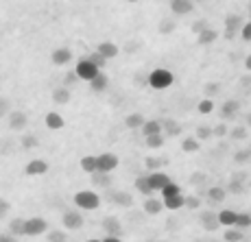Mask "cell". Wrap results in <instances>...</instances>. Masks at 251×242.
<instances>
[{"instance_id": "6da1fadb", "label": "cell", "mask_w": 251, "mask_h": 242, "mask_svg": "<svg viewBox=\"0 0 251 242\" xmlns=\"http://www.w3.org/2000/svg\"><path fill=\"white\" fill-rule=\"evenodd\" d=\"M147 83L151 85L153 90H168L175 83V76H173V72L166 70V68H157V70H153L151 74H149Z\"/></svg>"}, {"instance_id": "7a4b0ae2", "label": "cell", "mask_w": 251, "mask_h": 242, "mask_svg": "<svg viewBox=\"0 0 251 242\" xmlns=\"http://www.w3.org/2000/svg\"><path fill=\"white\" fill-rule=\"evenodd\" d=\"M75 205L79 207V210H85V212H92L96 210V207L100 205V196L96 194V192L92 190H81L75 194Z\"/></svg>"}, {"instance_id": "3957f363", "label": "cell", "mask_w": 251, "mask_h": 242, "mask_svg": "<svg viewBox=\"0 0 251 242\" xmlns=\"http://www.w3.org/2000/svg\"><path fill=\"white\" fill-rule=\"evenodd\" d=\"M118 168V157L114 153H100L96 157V172H105V175H112Z\"/></svg>"}, {"instance_id": "277c9868", "label": "cell", "mask_w": 251, "mask_h": 242, "mask_svg": "<svg viewBox=\"0 0 251 242\" xmlns=\"http://www.w3.org/2000/svg\"><path fill=\"white\" fill-rule=\"evenodd\" d=\"M99 68L96 66H92L88 59H79L76 61V66H75V74H76V79H83V81H92L96 74H99Z\"/></svg>"}, {"instance_id": "5b68a950", "label": "cell", "mask_w": 251, "mask_h": 242, "mask_svg": "<svg viewBox=\"0 0 251 242\" xmlns=\"http://www.w3.org/2000/svg\"><path fill=\"white\" fill-rule=\"evenodd\" d=\"M61 222H64V227L66 229H70V231H76V229H81L83 227V214H81L79 210H68V212H64V218H61Z\"/></svg>"}, {"instance_id": "8992f818", "label": "cell", "mask_w": 251, "mask_h": 242, "mask_svg": "<svg viewBox=\"0 0 251 242\" xmlns=\"http://www.w3.org/2000/svg\"><path fill=\"white\" fill-rule=\"evenodd\" d=\"M46 229H48V222L44 218H40V216L24 220V236H40Z\"/></svg>"}, {"instance_id": "52a82bcc", "label": "cell", "mask_w": 251, "mask_h": 242, "mask_svg": "<svg viewBox=\"0 0 251 242\" xmlns=\"http://www.w3.org/2000/svg\"><path fill=\"white\" fill-rule=\"evenodd\" d=\"M240 28H243V20H240L238 13L227 16V22H225V37H227V40H234L236 33H240Z\"/></svg>"}, {"instance_id": "ba28073f", "label": "cell", "mask_w": 251, "mask_h": 242, "mask_svg": "<svg viewBox=\"0 0 251 242\" xmlns=\"http://www.w3.org/2000/svg\"><path fill=\"white\" fill-rule=\"evenodd\" d=\"M149 179V186H151V190L155 192V190H162L166 183H171V179H168L166 172H162V170H157V172H151V175H147Z\"/></svg>"}, {"instance_id": "9c48e42d", "label": "cell", "mask_w": 251, "mask_h": 242, "mask_svg": "<svg viewBox=\"0 0 251 242\" xmlns=\"http://www.w3.org/2000/svg\"><path fill=\"white\" fill-rule=\"evenodd\" d=\"M109 201L118 207H131L133 205V196L129 194V192H123V190L112 192V194H109Z\"/></svg>"}, {"instance_id": "30bf717a", "label": "cell", "mask_w": 251, "mask_h": 242, "mask_svg": "<svg viewBox=\"0 0 251 242\" xmlns=\"http://www.w3.org/2000/svg\"><path fill=\"white\" fill-rule=\"evenodd\" d=\"M48 170V164L44 159H33V162L26 164V168H24V172H26L28 177H37V175H44Z\"/></svg>"}, {"instance_id": "8fae6325", "label": "cell", "mask_w": 251, "mask_h": 242, "mask_svg": "<svg viewBox=\"0 0 251 242\" xmlns=\"http://www.w3.org/2000/svg\"><path fill=\"white\" fill-rule=\"evenodd\" d=\"M96 52H99L103 59H114V57L120 52V48L116 46L114 42H100V44L96 46Z\"/></svg>"}, {"instance_id": "7c38bea8", "label": "cell", "mask_w": 251, "mask_h": 242, "mask_svg": "<svg viewBox=\"0 0 251 242\" xmlns=\"http://www.w3.org/2000/svg\"><path fill=\"white\" fill-rule=\"evenodd\" d=\"M199 220H201V227H203L205 231H216L221 227L219 220H216V212H210V210H205Z\"/></svg>"}, {"instance_id": "4fadbf2b", "label": "cell", "mask_w": 251, "mask_h": 242, "mask_svg": "<svg viewBox=\"0 0 251 242\" xmlns=\"http://www.w3.org/2000/svg\"><path fill=\"white\" fill-rule=\"evenodd\" d=\"M171 9L177 16H186V13H192L195 2H192V0H171Z\"/></svg>"}, {"instance_id": "5bb4252c", "label": "cell", "mask_w": 251, "mask_h": 242, "mask_svg": "<svg viewBox=\"0 0 251 242\" xmlns=\"http://www.w3.org/2000/svg\"><path fill=\"white\" fill-rule=\"evenodd\" d=\"M50 59L55 66H66V64H70V59H72V50L70 48H57V50H52Z\"/></svg>"}, {"instance_id": "9a60e30c", "label": "cell", "mask_w": 251, "mask_h": 242, "mask_svg": "<svg viewBox=\"0 0 251 242\" xmlns=\"http://www.w3.org/2000/svg\"><path fill=\"white\" fill-rule=\"evenodd\" d=\"M26 114H22V111H11L9 114V127L13 129V131H22L24 127H26Z\"/></svg>"}, {"instance_id": "2e32d148", "label": "cell", "mask_w": 251, "mask_h": 242, "mask_svg": "<svg viewBox=\"0 0 251 242\" xmlns=\"http://www.w3.org/2000/svg\"><path fill=\"white\" fill-rule=\"evenodd\" d=\"M103 229L107 231V236H116V238H120V234H123V225H120V220L114 218V216H107V218L103 220Z\"/></svg>"}, {"instance_id": "e0dca14e", "label": "cell", "mask_w": 251, "mask_h": 242, "mask_svg": "<svg viewBox=\"0 0 251 242\" xmlns=\"http://www.w3.org/2000/svg\"><path fill=\"white\" fill-rule=\"evenodd\" d=\"M162 135L164 138H177V135H181V124L179 122H175V120H164L162 122Z\"/></svg>"}, {"instance_id": "ac0fdd59", "label": "cell", "mask_w": 251, "mask_h": 242, "mask_svg": "<svg viewBox=\"0 0 251 242\" xmlns=\"http://www.w3.org/2000/svg\"><path fill=\"white\" fill-rule=\"evenodd\" d=\"M140 129H142L144 138H151V135H162V122H160V120H144V124Z\"/></svg>"}, {"instance_id": "d6986e66", "label": "cell", "mask_w": 251, "mask_h": 242, "mask_svg": "<svg viewBox=\"0 0 251 242\" xmlns=\"http://www.w3.org/2000/svg\"><path fill=\"white\" fill-rule=\"evenodd\" d=\"M236 216H238V212H234V210H221L216 214V220H219L221 227H234Z\"/></svg>"}, {"instance_id": "ffe728a7", "label": "cell", "mask_w": 251, "mask_h": 242, "mask_svg": "<svg viewBox=\"0 0 251 242\" xmlns=\"http://www.w3.org/2000/svg\"><path fill=\"white\" fill-rule=\"evenodd\" d=\"M240 111V103L238 100H225L223 107H221V116H223L225 120H231L236 114Z\"/></svg>"}, {"instance_id": "44dd1931", "label": "cell", "mask_w": 251, "mask_h": 242, "mask_svg": "<svg viewBox=\"0 0 251 242\" xmlns=\"http://www.w3.org/2000/svg\"><path fill=\"white\" fill-rule=\"evenodd\" d=\"M92 186H96V188H112L114 186V177L112 175H105V172H94V175H92Z\"/></svg>"}, {"instance_id": "7402d4cb", "label": "cell", "mask_w": 251, "mask_h": 242, "mask_svg": "<svg viewBox=\"0 0 251 242\" xmlns=\"http://www.w3.org/2000/svg\"><path fill=\"white\" fill-rule=\"evenodd\" d=\"M162 210H164V203H162V201H157V198L149 196L147 201H144V214L155 216V214H160Z\"/></svg>"}, {"instance_id": "603a6c76", "label": "cell", "mask_w": 251, "mask_h": 242, "mask_svg": "<svg viewBox=\"0 0 251 242\" xmlns=\"http://www.w3.org/2000/svg\"><path fill=\"white\" fill-rule=\"evenodd\" d=\"M107 85H109V79L103 74V72H99V74H96L94 79L90 81L92 92H105V90H107Z\"/></svg>"}, {"instance_id": "cb8c5ba5", "label": "cell", "mask_w": 251, "mask_h": 242, "mask_svg": "<svg viewBox=\"0 0 251 242\" xmlns=\"http://www.w3.org/2000/svg\"><path fill=\"white\" fill-rule=\"evenodd\" d=\"M46 127L52 129V131H57V129H64V118H61L57 111H50V114H46Z\"/></svg>"}, {"instance_id": "d4e9b609", "label": "cell", "mask_w": 251, "mask_h": 242, "mask_svg": "<svg viewBox=\"0 0 251 242\" xmlns=\"http://www.w3.org/2000/svg\"><path fill=\"white\" fill-rule=\"evenodd\" d=\"M164 207L166 210H171V212H177V210H181L183 207V194H177V196H168V198H164Z\"/></svg>"}, {"instance_id": "484cf974", "label": "cell", "mask_w": 251, "mask_h": 242, "mask_svg": "<svg viewBox=\"0 0 251 242\" xmlns=\"http://www.w3.org/2000/svg\"><path fill=\"white\" fill-rule=\"evenodd\" d=\"M52 100H55L57 105H66V103H70V90L68 88H57L55 92H52Z\"/></svg>"}, {"instance_id": "4316f807", "label": "cell", "mask_w": 251, "mask_h": 242, "mask_svg": "<svg viewBox=\"0 0 251 242\" xmlns=\"http://www.w3.org/2000/svg\"><path fill=\"white\" fill-rule=\"evenodd\" d=\"M236 229H249L251 227V214L249 212H238V216H236V222H234Z\"/></svg>"}, {"instance_id": "83f0119b", "label": "cell", "mask_w": 251, "mask_h": 242, "mask_svg": "<svg viewBox=\"0 0 251 242\" xmlns=\"http://www.w3.org/2000/svg\"><path fill=\"white\" fill-rule=\"evenodd\" d=\"M144 116L142 114H129L127 118H125V124H127V129H140L144 124Z\"/></svg>"}, {"instance_id": "f1b7e54d", "label": "cell", "mask_w": 251, "mask_h": 242, "mask_svg": "<svg viewBox=\"0 0 251 242\" xmlns=\"http://www.w3.org/2000/svg\"><path fill=\"white\" fill-rule=\"evenodd\" d=\"M201 148V142L195 138V135H190V138H186L181 142V151H186V153H197Z\"/></svg>"}, {"instance_id": "f546056e", "label": "cell", "mask_w": 251, "mask_h": 242, "mask_svg": "<svg viewBox=\"0 0 251 242\" xmlns=\"http://www.w3.org/2000/svg\"><path fill=\"white\" fill-rule=\"evenodd\" d=\"M81 170L88 172V175H94L96 172V157L94 155H85V157L81 159Z\"/></svg>"}, {"instance_id": "4dcf8cb0", "label": "cell", "mask_w": 251, "mask_h": 242, "mask_svg": "<svg viewBox=\"0 0 251 242\" xmlns=\"http://www.w3.org/2000/svg\"><path fill=\"white\" fill-rule=\"evenodd\" d=\"M136 188H138V192H142L144 196H153V190H151V186H149V179L147 175H142V177H138L136 179Z\"/></svg>"}, {"instance_id": "1f68e13d", "label": "cell", "mask_w": 251, "mask_h": 242, "mask_svg": "<svg viewBox=\"0 0 251 242\" xmlns=\"http://www.w3.org/2000/svg\"><path fill=\"white\" fill-rule=\"evenodd\" d=\"M225 194H227V192H225V188H221V186H214L207 190V196H210V201H214V203H223Z\"/></svg>"}, {"instance_id": "d6a6232c", "label": "cell", "mask_w": 251, "mask_h": 242, "mask_svg": "<svg viewBox=\"0 0 251 242\" xmlns=\"http://www.w3.org/2000/svg\"><path fill=\"white\" fill-rule=\"evenodd\" d=\"M166 159H160V157H147L144 159V166H147V170H153V172H157L162 166H166Z\"/></svg>"}, {"instance_id": "836d02e7", "label": "cell", "mask_w": 251, "mask_h": 242, "mask_svg": "<svg viewBox=\"0 0 251 242\" xmlns=\"http://www.w3.org/2000/svg\"><path fill=\"white\" fill-rule=\"evenodd\" d=\"M216 37H219V33L214 28H205L203 33L197 35V40H199V44H212V42H216Z\"/></svg>"}, {"instance_id": "e575fe53", "label": "cell", "mask_w": 251, "mask_h": 242, "mask_svg": "<svg viewBox=\"0 0 251 242\" xmlns=\"http://www.w3.org/2000/svg\"><path fill=\"white\" fill-rule=\"evenodd\" d=\"M223 240L225 242H240L245 238H243V231L240 229H236V227H227V231L223 234Z\"/></svg>"}, {"instance_id": "d590c367", "label": "cell", "mask_w": 251, "mask_h": 242, "mask_svg": "<svg viewBox=\"0 0 251 242\" xmlns=\"http://www.w3.org/2000/svg\"><path fill=\"white\" fill-rule=\"evenodd\" d=\"M9 234L16 238V236H24V220L22 218H13L9 222Z\"/></svg>"}, {"instance_id": "8d00e7d4", "label": "cell", "mask_w": 251, "mask_h": 242, "mask_svg": "<svg viewBox=\"0 0 251 242\" xmlns=\"http://www.w3.org/2000/svg\"><path fill=\"white\" fill-rule=\"evenodd\" d=\"M160 192H162V196H164V198H168V196H177V194H181V188L177 186V183H173V181H171V183H166V186H164Z\"/></svg>"}, {"instance_id": "74e56055", "label": "cell", "mask_w": 251, "mask_h": 242, "mask_svg": "<svg viewBox=\"0 0 251 242\" xmlns=\"http://www.w3.org/2000/svg\"><path fill=\"white\" fill-rule=\"evenodd\" d=\"M164 142H166L164 135H151V138H144V144H147L149 148H162Z\"/></svg>"}, {"instance_id": "f35d334b", "label": "cell", "mask_w": 251, "mask_h": 242, "mask_svg": "<svg viewBox=\"0 0 251 242\" xmlns=\"http://www.w3.org/2000/svg\"><path fill=\"white\" fill-rule=\"evenodd\" d=\"M85 59H88L92 66H96V68H99V70H100V68H105V66H107V59H103V57H100V55H99V52H96V50L92 52V55H88V57H85Z\"/></svg>"}, {"instance_id": "ab89813d", "label": "cell", "mask_w": 251, "mask_h": 242, "mask_svg": "<svg viewBox=\"0 0 251 242\" xmlns=\"http://www.w3.org/2000/svg\"><path fill=\"white\" fill-rule=\"evenodd\" d=\"M199 205H201L199 196H183V207H188V210H199Z\"/></svg>"}, {"instance_id": "60d3db41", "label": "cell", "mask_w": 251, "mask_h": 242, "mask_svg": "<svg viewBox=\"0 0 251 242\" xmlns=\"http://www.w3.org/2000/svg\"><path fill=\"white\" fill-rule=\"evenodd\" d=\"M195 138L199 140H210L212 138V129L210 127H203V124H201V127H197V131H195Z\"/></svg>"}, {"instance_id": "b9f144b4", "label": "cell", "mask_w": 251, "mask_h": 242, "mask_svg": "<svg viewBox=\"0 0 251 242\" xmlns=\"http://www.w3.org/2000/svg\"><path fill=\"white\" fill-rule=\"evenodd\" d=\"M227 133H229L231 140H245V138H247V127H234Z\"/></svg>"}, {"instance_id": "7bdbcfd3", "label": "cell", "mask_w": 251, "mask_h": 242, "mask_svg": "<svg viewBox=\"0 0 251 242\" xmlns=\"http://www.w3.org/2000/svg\"><path fill=\"white\" fill-rule=\"evenodd\" d=\"M197 109H199L201 114H210V111H214V100H212V98H203Z\"/></svg>"}, {"instance_id": "ee69618b", "label": "cell", "mask_w": 251, "mask_h": 242, "mask_svg": "<svg viewBox=\"0 0 251 242\" xmlns=\"http://www.w3.org/2000/svg\"><path fill=\"white\" fill-rule=\"evenodd\" d=\"M46 240H48V242H66L68 238H66L64 231H48Z\"/></svg>"}, {"instance_id": "f6af8a7d", "label": "cell", "mask_w": 251, "mask_h": 242, "mask_svg": "<svg viewBox=\"0 0 251 242\" xmlns=\"http://www.w3.org/2000/svg\"><path fill=\"white\" fill-rule=\"evenodd\" d=\"M225 135H227V127H225L223 122L216 124V127L212 129V138H225Z\"/></svg>"}, {"instance_id": "bcb514c9", "label": "cell", "mask_w": 251, "mask_h": 242, "mask_svg": "<svg viewBox=\"0 0 251 242\" xmlns=\"http://www.w3.org/2000/svg\"><path fill=\"white\" fill-rule=\"evenodd\" d=\"M225 192H231V194H238V192H243V181L234 179V181L227 186V190H225Z\"/></svg>"}, {"instance_id": "7dc6e473", "label": "cell", "mask_w": 251, "mask_h": 242, "mask_svg": "<svg viewBox=\"0 0 251 242\" xmlns=\"http://www.w3.org/2000/svg\"><path fill=\"white\" fill-rule=\"evenodd\" d=\"M205 28H210V26H207V20H197L195 24H192V31H195L197 35H199V33H203Z\"/></svg>"}, {"instance_id": "c3c4849f", "label": "cell", "mask_w": 251, "mask_h": 242, "mask_svg": "<svg viewBox=\"0 0 251 242\" xmlns=\"http://www.w3.org/2000/svg\"><path fill=\"white\" fill-rule=\"evenodd\" d=\"M22 146H24V148L37 146V138H33V135H24V138H22Z\"/></svg>"}, {"instance_id": "681fc988", "label": "cell", "mask_w": 251, "mask_h": 242, "mask_svg": "<svg viewBox=\"0 0 251 242\" xmlns=\"http://www.w3.org/2000/svg\"><path fill=\"white\" fill-rule=\"evenodd\" d=\"M240 37H243L245 42H251V22L243 24V28H240Z\"/></svg>"}, {"instance_id": "f907efd6", "label": "cell", "mask_w": 251, "mask_h": 242, "mask_svg": "<svg viewBox=\"0 0 251 242\" xmlns=\"http://www.w3.org/2000/svg\"><path fill=\"white\" fill-rule=\"evenodd\" d=\"M173 28H175V22H171V20H162V24H160V33H173Z\"/></svg>"}, {"instance_id": "816d5d0a", "label": "cell", "mask_w": 251, "mask_h": 242, "mask_svg": "<svg viewBox=\"0 0 251 242\" xmlns=\"http://www.w3.org/2000/svg\"><path fill=\"white\" fill-rule=\"evenodd\" d=\"M7 114H9V100L0 96V118H4Z\"/></svg>"}, {"instance_id": "f5cc1de1", "label": "cell", "mask_w": 251, "mask_h": 242, "mask_svg": "<svg viewBox=\"0 0 251 242\" xmlns=\"http://www.w3.org/2000/svg\"><path fill=\"white\" fill-rule=\"evenodd\" d=\"M76 81V74H75V70L72 72H68V74H66V79H64V88H70L72 83H75Z\"/></svg>"}, {"instance_id": "db71d44e", "label": "cell", "mask_w": 251, "mask_h": 242, "mask_svg": "<svg viewBox=\"0 0 251 242\" xmlns=\"http://www.w3.org/2000/svg\"><path fill=\"white\" fill-rule=\"evenodd\" d=\"M251 157V151H240V153H236V162H247V159Z\"/></svg>"}, {"instance_id": "11a10c76", "label": "cell", "mask_w": 251, "mask_h": 242, "mask_svg": "<svg viewBox=\"0 0 251 242\" xmlns=\"http://www.w3.org/2000/svg\"><path fill=\"white\" fill-rule=\"evenodd\" d=\"M0 242H18L11 234H0Z\"/></svg>"}, {"instance_id": "9f6ffc18", "label": "cell", "mask_w": 251, "mask_h": 242, "mask_svg": "<svg viewBox=\"0 0 251 242\" xmlns=\"http://www.w3.org/2000/svg\"><path fill=\"white\" fill-rule=\"evenodd\" d=\"M100 242H123L120 238H116V236H107V238H103Z\"/></svg>"}, {"instance_id": "6f0895ef", "label": "cell", "mask_w": 251, "mask_h": 242, "mask_svg": "<svg viewBox=\"0 0 251 242\" xmlns=\"http://www.w3.org/2000/svg\"><path fill=\"white\" fill-rule=\"evenodd\" d=\"M199 181H205V175H195L192 177V183H199Z\"/></svg>"}, {"instance_id": "680465c9", "label": "cell", "mask_w": 251, "mask_h": 242, "mask_svg": "<svg viewBox=\"0 0 251 242\" xmlns=\"http://www.w3.org/2000/svg\"><path fill=\"white\" fill-rule=\"evenodd\" d=\"M245 68H247V70L251 72V55L247 57V59H245Z\"/></svg>"}, {"instance_id": "91938a15", "label": "cell", "mask_w": 251, "mask_h": 242, "mask_svg": "<svg viewBox=\"0 0 251 242\" xmlns=\"http://www.w3.org/2000/svg\"><path fill=\"white\" fill-rule=\"evenodd\" d=\"M243 83L245 85H251V79H243Z\"/></svg>"}, {"instance_id": "94428289", "label": "cell", "mask_w": 251, "mask_h": 242, "mask_svg": "<svg viewBox=\"0 0 251 242\" xmlns=\"http://www.w3.org/2000/svg\"><path fill=\"white\" fill-rule=\"evenodd\" d=\"M247 124H249V127H251V114L247 116Z\"/></svg>"}, {"instance_id": "6125c7cd", "label": "cell", "mask_w": 251, "mask_h": 242, "mask_svg": "<svg viewBox=\"0 0 251 242\" xmlns=\"http://www.w3.org/2000/svg\"><path fill=\"white\" fill-rule=\"evenodd\" d=\"M85 242H100V240H85Z\"/></svg>"}, {"instance_id": "be15d7a7", "label": "cell", "mask_w": 251, "mask_h": 242, "mask_svg": "<svg viewBox=\"0 0 251 242\" xmlns=\"http://www.w3.org/2000/svg\"><path fill=\"white\" fill-rule=\"evenodd\" d=\"M129 2H138V0H129Z\"/></svg>"}, {"instance_id": "e7e4bbea", "label": "cell", "mask_w": 251, "mask_h": 242, "mask_svg": "<svg viewBox=\"0 0 251 242\" xmlns=\"http://www.w3.org/2000/svg\"><path fill=\"white\" fill-rule=\"evenodd\" d=\"M157 242H166V240H157Z\"/></svg>"}, {"instance_id": "03108f58", "label": "cell", "mask_w": 251, "mask_h": 242, "mask_svg": "<svg viewBox=\"0 0 251 242\" xmlns=\"http://www.w3.org/2000/svg\"><path fill=\"white\" fill-rule=\"evenodd\" d=\"M249 11H251V4H249Z\"/></svg>"}, {"instance_id": "003e7915", "label": "cell", "mask_w": 251, "mask_h": 242, "mask_svg": "<svg viewBox=\"0 0 251 242\" xmlns=\"http://www.w3.org/2000/svg\"><path fill=\"white\" fill-rule=\"evenodd\" d=\"M192 2H195V0H192ZM197 2H199V0H197Z\"/></svg>"}]
</instances>
